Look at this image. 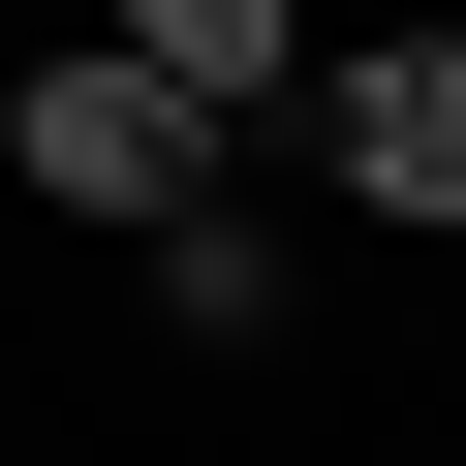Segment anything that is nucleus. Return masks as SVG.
Wrapping results in <instances>:
<instances>
[{
    "label": "nucleus",
    "mask_w": 466,
    "mask_h": 466,
    "mask_svg": "<svg viewBox=\"0 0 466 466\" xmlns=\"http://www.w3.org/2000/svg\"><path fill=\"white\" fill-rule=\"evenodd\" d=\"M125 280H156V342H187V373H280V342H311V218H280V156H218Z\"/></svg>",
    "instance_id": "3"
},
{
    "label": "nucleus",
    "mask_w": 466,
    "mask_h": 466,
    "mask_svg": "<svg viewBox=\"0 0 466 466\" xmlns=\"http://www.w3.org/2000/svg\"><path fill=\"white\" fill-rule=\"evenodd\" d=\"M0 187H32L63 249H156V218L218 187V125H187V94L94 32V0H63V32H0Z\"/></svg>",
    "instance_id": "2"
},
{
    "label": "nucleus",
    "mask_w": 466,
    "mask_h": 466,
    "mask_svg": "<svg viewBox=\"0 0 466 466\" xmlns=\"http://www.w3.org/2000/svg\"><path fill=\"white\" fill-rule=\"evenodd\" d=\"M280 187L373 218V249H466V0H342L280 94Z\"/></svg>",
    "instance_id": "1"
},
{
    "label": "nucleus",
    "mask_w": 466,
    "mask_h": 466,
    "mask_svg": "<svg viewBox=\"0 0 466 466\" xmlns=\"http://www.w3.org/2000/svg\"><path fill=\"white\" fill-rule=\"evenodd\" d=\"M94 32H125L218 156H280V94H311V32H342V0H94Z\"/></svg>",
    "instance_id": "4"
}]
</instances>
